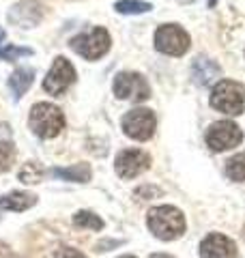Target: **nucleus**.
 Returning a JSON list of instances; mask_svg holds the SVG:
<instances>
[{"instance_id": "9b49d317", "label": "nucleus", "mask_w": 245, "mask_h": 258, "mask_svg": "<svg viewBox=\"0 0 245 258\" xmlns=\"http://www.w3.org/2000/svg\"><path fill=\"white\" fill-rule=\"evenodd\" d=\"M200 258H239V249L230 237L211 232L200 243Z\"/></svg>"}, {"instance_id": "f3484780", "label": "nucleus", "mask_w": 245, "mask_h": 258, "mask_svg": "<svg viewBox=\"0 0 245 258\" xmlns=\"http://www.w3.org/2000/svg\"><path fill=\"white\" fill-rule=\"evenodd\" d=\"M226 176L230 181H236V183L245 181V151L236 153V155H232L226 161Z\"/></svg>"}, {"instance_id": "412c9836", "label": "nucleus", "mask_w": 245, "mask_h": 258, "mask_svg": "<svg viewBox=\"0 0 245 258\" xmlns=\"http://www.w3.org/2000/svg\"><path fill=\"white\" fill-rule=\"evenodd\" d=\"M15 159V149L11 142L0 140V172H7Z\"/></svg>"}, {"instance_id": "dca6fc26", "label": "nucleus", "mask_w": 245, "mask_h": 258, "mask_svg": "<svg viewBox=\"0 0 245 258\" xmlns=\"http://www.w3.org/2000/svg\"><path fill=\"white\" fill-rule=\"evenodd\" d=\"M37 205V196L30 191H11L0 198V209L5 211H26Z\"/></svg>"}, {"instance_id": "aec40b11", "label": "nucleus", "mask_w": 245, "mask_h": 258, "mask_svg": "<svg viewBox=\"0 0 245 258\" xmlns=\"http://www.w3.org/2000/svg\"><path fill=\"white\" fill-rule=\"evenodd\" d=\"M43 179V170H41V166L35 164V161H28V164H24V168L20 170V181L26 183V185H35Z\"/></svg>"}, {"instance_id": "6ab92c4d", "label": "nucleus", "mask_w": 245, "mask_h": 258, "mask_svg": "<svg viewBox=\"0 0 245 258\" xmlns=\"http://www.w3.org/2000/svg\"><path fill=\"white\" fill-rule=\"evenodd\" d=\"M73 224L78 228H86V230H101L103 228V220L93 211H78L73 215Z\"/></svg>"}, {"instance_id": "c756f323", "label": "nucleus", "mask_w": 245, "mask_h": 258, "mask_svg": "<svg viewBox=\"0 0 245 258\" xmlns=\"http://www.w3.org/2000/svg\"><path fill=\"white\" fill-rule=\"evenodd\" d=\"M9 258H15V256H9Z\"/></svg>"}, {"instance_id": "4468645a", "label": "nucleus", "mask_w": 245, "mask_h": 258, "mask_svg": "<svg viewBox=\"0 0 245 258\" xmlns=\"http://www.w3.org/2000/svg\"><path fill=\"white\" fill-rule=\"evenodd\" d=\"M32 80H35V69H30V67H18L9 76V82H7V86H9V91H11L15 101H18L20 97L32 86Z\"/></svg>"}, {"instance_id": "1a4fd4ad", "label": "nucleus", "mask_w": 245, "mask_h": 258, "mask_svg": "<svg viewBox=\"0 0 245 258\" xmlns=\"http://www.w3.org/2000/svg\"><path fill=\"white\" fill-rule=\"evenodd\" d=\"M73 82H76V67H73L65 56H58V58H54L52 67L43 80V91L52 97H58L67 91Z\"/></svg>"}, {"instance_id": "a878e982", "label": "nucleus", "mask_w": 245, "mask_h": 258, "mask_svg": "<svg viewBox=\"0 0 245 258\" xmlns=\"http://www.w3.org/2000/svg\"><path fill=\"white\" fill-rule=\"evenodd\" d=\"M149 258H174V256H170V254H159V252H157V254H151Z\"/></svg>"}, {"instance_id": "b1692460", "label": "nucleus", "mask_w": 245, "mask_h": 258, "mask_svg": "<svg viewBox=\"0 0 245 258\" xmlns=\"http://www.w3.org/2000/svg\"><path fill=\"white\" fill-rule=\"evenodd\" d=\"M159 194H161V191H159L157 187H151V185H144V187H140V189L136 191V196H149V198H151V196H159ZM149 198H146V200H149Z\"/></svg>"}, {"instance_id": "393cba45", "label": "nucleus", "mask_w": 245, "mask_h": 258, "mask_svg": "<svg viewBox=\"0 0 245 258\" xmlns=\"http://www.w3.org/2000/svg\"><path fill=\"white\" fill-rule=\"evenodd\" d=\"M122 241H101V243H97V252H108V247H116Z\"/></svg>"}, {"instance_id": "ddd939ff", "label": "nucleus", "mask_w": 245, "mask_h": 258, "mask_svg": "<svg viewBox=\"0 0 245 258\" xmlns=\"http://www.w3.org/2000/svg\"><path fill=\"white\" fill-rule=\"evenodd\" d=\"M219 76H222V67H219L215 60L207 58V56H198L192 64V78H194L196 86L213 84L215 80H219Z\"/></svg>"}, {"instance_id": "423d86ee", "label": "nucleus", "mask_w": 245, "mask_h": 258, "mask_svg": "<svg viewBox=\"0 0 245 258\" xmlns=\"http://www.w3.org/2000/svg\"><path fill=\"white\" fill-rule=\"evenodd\" d=\"M112 91L118 99H127L134 103H142L151 97V86L146 82V78L142 74H136V71H120L114 78Z\"/></svg>"}, {"instance_id": "4be33fe9", "label": "nucleus", "mask_w": 245, "mask_h": 258, "mask_svg": "<svg viewBox=\"0 0 245 258\" xmlns=\"http://www.w3.org/2000/svg\"><path fill=\"white\" fill-rule=\"evenodd\" d=\"M32 50L30 47H15V45H9V47H5V50H0V58H5V60H15V58H20V56H30Z\"/></svg>"}, {"instance_id": "6e6552de", "label": "nucleus", "mask_w": 245, "mask_h": 258, "mask_svg": "<svg viewBox=\"0 0 245 258\" xmlns=\"http://www.w3.org/2000/svg\"><path fill=\"white\" fill-rule=\"evenodd\" d=\"M204 140H207V147L211 151L222 153V151H230L234 147H239L243 142V132L232 120H217V123H213L207 129Z\"/></svg>"}, {"instance_id": "5701e85b", "label": "nucleus", "mask_w": 245, "mask_h": 258, "mask_svg": "<svg viewBox=\"0 0 245 258\" xmlns=\"http://www.w3.org/2000/svg\"><path fill=\"white\" fill-rule=\"evenodd\" d=\"M54 258H86V256L82 254L80 249H76V247H60Z\"/></svg>"}, {"instance_id": "39448f33", "label": "nucleus", "mask_w": 245, "mask_h": 258, "mask_svg": "<svg viewBox=\"0 0 245 258\" xmlns=\"http://www.w3.org/2000/svg\"><path fill=\"white\" fill-rule=\"evenodd\" d=\"M192 45L190 35L178 24H163L155 30V50L166 56H183Z\"/></svg>"}, {"instance_id": "20e7f679", "label": "nucleus", "mask_w": 245, "mask_h": 258, "mask_svg": "<svg viewBox=\"0 0 245 258\" xmlns=\"http://www.w3.org/2000/svg\"><path fill=\"white\" fill-rule=\"evenodd\" d=\"M110 45H112V39H110V32L101 28V26H95L91 30L82 32V35L73 37L69 41V47L76 54H80L82 58L86 60H99L101 56H105L110 52Z\"/></svg>"}, {"instance_id": "a211bd4d", "label": "nucleus", "mask_w": 245, "mask_h": 258, "mask_svg": "<svg viewBox=\"0 0 245 258\" xmlns=\"http://www.w3.org/2000/svg\"><path fill=\"white\" fill-rule=\"evenodd\" d=\"M114 9L122 15H140V13H149L153 9V5L142 3V0H118L114 5Z\"/></svg>"}, {"instance_id": "f257e3e1", "label": "nucleus", "mask_w": 245, "mask_h": 258, "mask_svg": "<svg viewBox=\"0 0 245 258\" xmlns=\"http://www.w3.org/2000/svg\"><path fill=\"white\" fill-rule=\"evenodd\" d=\"M146 226L153 232V237H157L161 241H174L178 237H183V232L187 228L183 211L172 205L153 207L146 213Z\"/></svg>"}, {"instance_id": "0eeeda50", "label": "nucleus", "mask_w": 245, "mask_h": 258, "mask_svg": "<svg viewBox=\"0 0 245 258\" xmlns=\"http://www.w3.org/2000/svg\"><path fill=\"white\" fill-rule=\"evenodd\" d=\"M120 127L127 138L138 140V142H146L153 138L155 127H157V118H155L153 110H149V108H136L122 116Z\"/></svg>"}, {"instance_id": "f8f14e48", "label": "nucleus", "mask_w": 245, "mask_h": 258, "mask_svg": "<svg viewBox=\"0 0 245 258\" xmlns=\"http://www.w3.org/2000/svg\"><path fill=\"white\" fill-rule=\"evenodd\" d=\"M41 15H43L41 5L35 3V0H26V3L15 5L7 18H9L11 24H15V26H20V28H32V26H37Z\"/></svg>"}, {"instance_id": "c85d7f7f", "label": "nucleus", "mask_w": 245, "mask_h": 258, "mask_svg": "<svg viewBox=\"0 0 245 258\" xmlns=\"http://www.w3.org/2000/svg\"><path fill=\"white\" fill-rule=\"evenodd\" d=\"M243 239H245V226H243Z\"/></svg>"}, {"instance_id": "7ed1b4c3", "label": "nucleus", "mask_w": 245, "mask_h": 258, "mask_svg": "<svg viewBox=\"0 0 245 258\" xmlns=\"http://www.w3.org/2000/svg\"><path fill=\"white\" fill-rule=\"evenodd\" d=\"M28 127L39 138H56L65 129V114L54 103H35L28 114Z\"/></svg>"}, {"instance_id": "bb28decb", "label": "nucleus", "mask_w": 245, "mask_h": 258, "mask_svg": "<svg viewBox=\"0 0 245 258\" xmlns=\"http://www.w3.org/2000/svg\"><path fill=\"white\" fill-rule=\"evenodd\" d=\"M5 39H7V32H5L3 28H0V43H3V41H5Z\"/></svg>"}, {"instance_id": "f03ea898", "label": "nucleus", "mask_w": 245, "mask_h": 258, "mask_svg": "<svg viewBox=\"0 0 245 258\" xmlns=\"http://www.w3.org/2000/svg\"><path fill=\"white\" fill-rule=\"evenodd\" d=\"M211 108L228 116H239L245 112V86L234 80H219L209 97Z\"/></svg>"}, {"instance_id": "9d476101", "label": "nucleus", "mask_w": 245, "mask_h": 258, "mask_svg": "<svg viewBox=\"0 0 245 258\" xmlns=\"http://www.w3.org/2000/svg\"><path fill=\"white\" fill-rule=\"evenodd\" d=\"M114 168L120 179H136L151 168V155L142 149H125L116 155Z\"/></svg>"}, {"instance_id": "cd10ccee", "label": "nucleus", "mask_w": 245, "mask_h": 258, "mask_svg": "<svg viewBox=\"0 0 245 258\" xmlns=\"http://www.w3.org/2000/svg\"><path fill=\"white\" fill-rule=\"evenodd\" d=\"M118 258H136V256H132V254H125V256H118Z\"/></svg>"}, {"instance_id": "2eb2a0df", "label": "nucleus", "mask_w": 245, "mask_h": 258, "mask_svg": "<svg viewBox=\"0 0 245 258\" xmlns=\"http://www.w3.org/2000/svg\"><path fill=\"white\" fill-rule=\"evenodd\" d=\"M50 174L56 176V179L71 181V183H88L93 176V170H91V166L82 161V164L69 166V168H52Z\"/></svg>"}]
</instances>
